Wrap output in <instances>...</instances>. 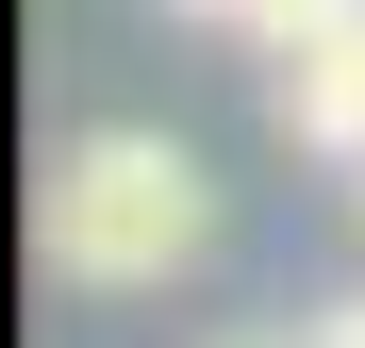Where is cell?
<instances>
[{
	"label": "cell",
	"instance_id": "cell-1",
	"mask_svg": "<svg viewBox=\"0 0 365 348\" xmlns=\"http://www.w3.org/2000/svg\"><path fill=\"white\" fill-rule=\"evenodd\" d=\"M34 249H50L67 299H166V282L216 249V183H200V149H182V133L100 116V133L50 149V183H34Z\"/></svg>",
	"mask_w": 365,
	"mask_h": 348
},
{
	"label": "cell",
	"instance_id": "cell-2",
	"mask_svg": "<svg viewBox=\"0 0 365 348\" xmlns=\"http://www.w3.org/2000/svg\"><path fill=\"white\" fill-rule=\"evenodd\" d=\"M266 133L316 149V166H365V0H332L316 33L266 50Z\"/></svg>",
	"mask_w": 365,
	"mask_h": 348
},
{
	"label": "cell",
	"instance_id": "cell-3",
	"mask_svg": "<svg viewBox=\"0 0 365 348\" xmlns=\"http://www.w3.org/2000/svg\"><path fill=\"white\" fill-rule=\"evenodd\" d=\"M166 17H200V33H250V50H282V33H316L332 0H166Z\"/></svg>",
	"mask_w": 365,
	"mask_h": 348
},
{
	"label": "cell",
	"instance_id": "cell-4",
	"mask_svg": "<svg viewBox=\"0 0 365 348\" xmlns=\"http://www.w3.org/2000/svg\"><path fill=\"white\" fill-rule=\"evenodd\" d=\"M349 183H365V166H349Z\"/></svg>",
	"mask_w": 365,
	"mask_h": 348
}]
</instances>
